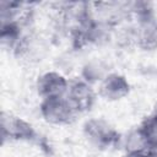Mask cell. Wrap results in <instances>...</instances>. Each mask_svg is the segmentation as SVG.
<instances>
[{"label": "cell", "mask_w": 157, "mask_h": 157, "mask_svg": "<svg viewBox=\"0 0 157 157\" xmlns=\"http://www.w3.org/2000/svg\"><path fill=\"white\" fill-rule=\"evenodd\" d=\"M66 98L80 114L90 112L93 108L96 103V92L91 83L86 82L82 78H77L70 82Z\"/></svg>", "instance_id": "4"}, {"label": "cell", "mask_w": 157, "mask_h": 157, "mask_svg": "<svg viewBox=\"0 0 157 157\" xmlns=\"http://www.w3.org/2000/svg\"><path fill=\"white\" fill-rule=\"evenodd\" d=\"M22 33V27L20 22H7V23H1V29H0V39L1 44L12 52L16 49L21 39L23 38Z\"/></svg>", "instance_id": "9"}, {"label": "cell", "mask_w": 157, "mask_h": 157, "mask_svg": "<svg viewBox=\"0 0 157 157\" xmlns=\"http://www.w3.org/2000/svg\"><path fill=\"white\" fill-rule=\"evenodd\" d=\"M134 40L142 50L157 49V20L155 17L137 22L134 31Z\"/></svg>", "instance_id": "7"}, {"label": "cell", "mask_w": 157, "mask_h": 157, "mask_svg": "<svg viewBox=\"0 0 157 157\" xmlns=\"http://www.w3.org/2000/svg\"><path fill=\"white\" fill-rule=\"evenodd\" d=\"M139 128L142 132L148 151L157 150V113L153 112V114L147 117Z\"/></svg>", "instance_id": "12"}, {"label": "cell", "mask_w": 157, "mask_h": 157, "mask_svg": "<svg viewBox=\"0 0 157 157\" xmlns=\"http://www.w3.org/2000/svg\"><path fill=\"white\" fill-rule=\"evenodd\" d=\"M123 157H147V152H125Z\"/></svg>", "instance_id": "13"}, {"label": "cell", "mask_w": 157, "mask_h": 157, "mask_svg": "<svg viewBox=\"0 0 157 157\" xmlns=\"http://www.w3.org/2000/svg\"><path fill=\"white\" fill-rule=\"evenodd\" d=\"M70 82L67 78L58 71H47L38 76L36 82V90L42 99L65 97L69 90Z\"/></svg>", "instance_id": "5"}, {"label": "cell", "mask_w": 157, "mask_h": 157, "mask_svg": "<svg viewBox=\"0 0 157 157\" xmlns=\"http://www.w3.org/2000/svg\"><path fill=\"white\" fill-rule=\"evenodd\" d=\"M44 52V45L39 37L25 34L16 49L13 50V54L17 58H22L26 60H42V55Z\"/></svg>", "instance_id": "8"}, {"label": "cell", "mask_w": 157, "mask_h": 157, "mask_svg": "<svg viewBox=\"0 0 157 157\" xmlns=\"http://www.w3.org/2000/svg\"><path fill=\"white\" fill-rule=\"evenodd\" d=\"M83 136L90 145L98 150H107L119 145L120 134L103 118H91L82 126Z\"/></svg>", "instance_id": "1"}, {"label": "cell", "mask_w": 157, "mask_h": 157, "mask_svg": "<svg viewBox=\"0 0 157 157\" xmlns=\"http://www.w3.org/2000/svg\"><path fill=\"white\" fill-rule=\"evenodd\" d=\"M39 112L42 118L52 125H69L78 114L66 96L42 99Z\"/></svg>", "instance_id": "2"}, {"label": "cell", "mask_w": 157, "mask_h": 157, "mask_svg": "<svg viewBox=\"0 0 157 157\" xmlns=\"http://www.w3.org/2000/svg\"><path fill=\"white\" fill-rule=\"evenodd\" d=\"M155 112H156V113H157V108H156V110H155Z\"/></svg>", "instance_id": "15"}, {"label": "cell", "mask_w": 157, "mask_h": 157, "mask_svg": "<svg viewBox=\"0 0 157 157\" xmlns=\"http://www.w3.org/2000/svg\"><path fill=\"white\" fill-rule=\"evenodd\" d=\"M121 144L125 152H147V145L142 136L140 128L131 129L124 137H121Z\"/></svg>", "instance_id": "11"}, {"label": "cell", "mask_w": 157, "mask_h": 157, "mask_svg": "<svg viewBox=\"0 0 157 157\" xmlns=\"http://www.w3.org/2000/svg\"><path fill=\"white\" fill-rule=\"evenodd\" d=\"M1 135L2 142L6 140L32 141L37 137L36 130L28 121L7 112L1 113Z\"/></svg>", "instance_id": "3"}, {"label": "cell", "mask_w": 157, "mask_h": 157, "mask_svg": "<svg viewBox=\"0 0 157 157\" xmlns=\"http://www.w3.org/2000/svg\"><path fill=\"white\" fill-rule=\"evenodd\" d=\"M147 157H157V150H150V151H147Z\"/></svg>", "instance_id": "14"}, {"label": "cell", "mask_w": 157, "mask_h": 157, "mask_svg": "<svg viewBox=\"0 0 157 157\" xmlns=\"http://www.w3.org/2000/svg\"><path fill=\"white\" fill-rule=\"evenodd\" d=\"M130 92V83L128 78L118 72H109L101 82L98 94L108 102L120 101Z\"/></svg>", "instance_id": "6"}, {"label": "cell", "mask_w": 157, "mask_h": 157, "mask_svg": "<svg viewBox=\"0 0 157 157\" xmlns=\"http://www.w3.org/2000/svg\"><path fill=\"white\" fill-rule=\"evenodd\" d=\"M108 74L109 72L107 71V66L104 65V63L98 59H93L83 65L81 78L92 85L93 82H101Z\"/></svg>", "instance_id": "10"}]
</instances>
